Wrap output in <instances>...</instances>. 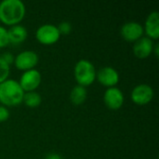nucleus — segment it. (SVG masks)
<instances>
[{
    "instance_id": "obj_1",
    "label": "nucleus",
    "mask_w": 159,
    "mask_h": 159,
    "mask_svg": "<svg viewBox=\"0 0 159 159\" xmlns=\"http://www.w3.org/2000/svg\"><path fill=\"white\" fill-rule=\"evenodd\" d=\"M25 5L20 0H3L0 3V20L7 25L19 24L25 15Z\"/></svg>"
},
{
    "instance_id": "obj_2",
    "label": "nucleus",
    "mask_w": 159,
    "mask_h": 159,
    "mask_svg": "<svg viewBox=\"0 0 159 159\" xmlns=\"http://www.w3.org/2000/svg\"><path fill=\"white\" fill-rule=\"evenodd\" d=\"M24 91L15 79H7L0 83V102L7 106H15L22 102Z\"/></svg>"
},
{
    "instance_id": "obj_3",
    "label": "nucleus",
    "mask_w": 159,
    "mask_h": 159,
    "mask_svg": "<svg viewBox=\"0 0 159 159\" xmlns=\"http://www.w3.org/2000/svg\"><path fill=\"white\" fill-rule=\"evenodd\" d=\"M74 75L78 85L86 88L96 79V70L90 61L81 59L75 65Z\"/></svg>"
},
{
    "instance_id": "obj_4",
    "label": "nucleus",
    "mask_w": 159,
    "mask_h": 159,
    "mask_svg": "<svg viewBox=\"0 0 159 159\" xmlns=\"http://www.w3.org/2000/svg\"><path fill=\"white\" fill-rule=\"evenodd\" d=\"M61 34L56 25L52 23H46L37 28L35 32L36 39L44 45H51L60 39Z\"/></svg>"
},
{
    "instance_id": "obj_5",
    "label": "nucleus",
    "mask_w": 159,
    "mask_h": 159,
    "mask_svg": "<svg viewBox=\"0 0 159 159\" xmlns=\"http://www.w3.org/2000/svg\"><path fill=\"white\" fill-rule=\"evenodd\" d=\"M41 83V74L36 69H31L24 71L20 75L19 84L24 92L34 91Z\"/></svg>"
},
{
    "instance_id": "obj_6",
    "label": "nucleus",
    "mask_w": 159,
    "mask_h": 159,
    "mask_svg": "<svg viewBox=\"0 0 159 159\" xmlns=\"http://www.w3.org/2000/svg\"><path fill=\"white\" fill-rule=\"evenodd\" d=\"M154 89L148 84H139L131 90V100L138 105H145L154 98Z\"/></svg>"
},
{
    "instance_id": "obj_7",
    "label": "nucleus",
    "mask_w": 159,
    "mask_h": 159,
    "mask_svg": "<svg viewBox=\"0 0 159 159\" xmlns=\"http://www.w3.org/2000/svg\"><path fill=\"white\" fill-rule=\"evenodd\" d=\"M38 62V55L33 50H24L20 52L14 59V64L19 70L27 71L34 69Z\"/></svg>"
},
{
    "instance_id": "obj_8",
    "label": "nucleus",
    "mask_w": 159,
    "mask_h": 159,
    "mask_svg": "<svg viewBox=\"0 0 159 159\" xmlns=\"http://www.w3.org/2000/svg\"><path fill=\"white\" fill-rule=\"evenodd\" d=\"M122 37L129 42H135L143 36V26L137 21H128L124 23L120 30Z\"/></svg>"
},
{
    "instance_id": "obj_9",
    "label": "nucleus",
    "mask_w": 159,
    "mask_h": 159,
    "mask_svg": "<svg viewBox=\"0 0 159 159\" xmlns=\"http://www.w3.org/2000/svg\"><path fill=\"white\" fill-rule=\"evenodd\" d=\"M124 100L125 98L122 90L116 87L108 88L103 94V102L105 105L112 110L119 109L123 105Z\"/></svg>"
},
{
    "instance_id": "obj_10",
    "label": "nucleus",
    "mask_w": 159,
    "mask_h": 159,
    "mask_svg": "<svg viewBox=\"0 0 159 159\" xmlns=\"http://www.w3.org/2000/svg\"><path fill=\"white\" fill-rule=\"evenodd\" d=\"M96 78L98 81L108 88L116 87L119 81L118 72L112 66H104L96 72Z\"/></svg>"
},
{
    "instance_id": "obj_11",
    "label": "nucleus",
    "mask_w": 159,
    "mask_h": 159,
    "mask_svg": "<svg viewBox=\"0 0 159 159\" xmlns=\"http://www.w3.org/2000/svg\"><path fill=\"white\" fill-rule=\"evenodd\" d=\"M154 42L147 36H142L133 45V53L139 59L148 57L154 51Z\"/></svg>"
},
{
    "instance_id": "obj_12",
    "label": "nucleus",
    "mask_w": 159,
    "mask_h": 159,
    "mask_svg": "<svg viewBox=\"0 0 159 159\" xmlns=\"http://www.w3.org/2000/svg\"><path fill=\"white\" fill-rule=\"evenodd\" d=\"M144 32L146 36L153 39H158L159 37V12L152 11L146 18L144 24Z\"/></svg>"
},
{
    "instance_id": "obj_13",
    "label": "nucleus",
    "mask_w": 159,
    "mask_h": 159,
    "mask_svg": "<svg viewBox=\"0 0 159 159\" xmlns=\"http://www.w3.org/2000/svg\"><path fill=\"white\" fill-rule=\"evenodd\" d=\"M7 34L9 42L13 44H20L23 42L28 35L27 29L20 24H16L11 26L9 29H7Z\"/></svg>"
},
{
    "instance_id": "obj_14",
    "label": "nucleus",
    "mask_w": 159,
    "mask_h": 159,
    "mask_svg": "<svg viewBox=\"0 0 159 159\" xmlns=\"http://www.w3.org/2000/svg\"><path fill=\"white\" fill-rule=\"evenodd\" d=\"M87 95L88 92L86 88L80 85H76L70 92V100L75 105H80L86 101Z\"/></svg>"
},
{
    "instance_id": "obj_15",
    "label": "nucleus",
    "mask_w": 159,
    "mask_h": 159,
    "mask_svg": "<svg viewBox=\"0 0 159 159\" xmlns=\"http://www.w3.org/2000/svg\"><path fill=\"white\" fill-rule=\"evenodd\" d=\"M22 102L28 107L34 108V107H37L41 103L42 98H41V95L36 91H28V92H24Z\"/></svg>"
},
{
    "instance_id": "obj_16",
    "label": "nucleus",
    "mask_w": 159,
    "mask_h": 159,
    "mask_svg": "<svg viewBox=\"0 0 159 159\" xmlns=\"http://www.w3.org/2000/svg\"><path fill=\"white\" fill-rule=\"evenodd\" d=\"M9 72H10L9 65L0 58V83H2L7 79Z\"/></svg>"
},
{
    "instance_id": "obj_17",
    "label": "nucleus",
    "mask_w": 159,
    "mask_h": 159,
    "mask_svg": "<svg viewBox=\"0 0 159 159\" xmlns=\"http://www.w3.org/2000/svg\"><path fill=\"white\" fill-rule=\"evenodd\" d=\"M9 43L8 34H7V29L0 25V48H4L7 46Z\"/></svg>"
},
{
    "instance_id": "obj_18",
    "label": "nucleus",
    "mask_w": 159,
    "mask_h": 159,
    "mask_svg": "<svg viewBox=\"0 0 159 159\" xmlns=\"http://www.w3.org/2000/svg\"><path fill=\"white\" fill-rule=\"evenodd\" d=\"M57 27H58L59 32H60L61 34H68L72 31V25H71V23L69 21H62Z\"/></svg>"
},
{
    "instance_id": "obj_19",
    "label": "nucleus",
    "mask_w": 159,
    "mask_h": 159,
    "mask_svg": "<svg viewBox=\"0 0 159 159\" xmlns=\"http://www.w3.org/2000/svg\"><path fill=\"white\" fill-rule=\"evenodd\" d=\"M10 114L8 109L4 106V105H0V122H5L8 119Z\"/></svg>"
},
{
    "instance_id": "obj_20",
    "label": "nucleus",
    "mask_w": 159,
    "mask_h": 159,
    "mask_svg": "<svg viewBox=\"0 0 159 159\" xmlns=\"http://www.w3.org/2000/svg\"><path fill=\"white\" fill-rule=\"evenodd\" d=\"M5 62H7L8 65L10 64V63H12V62H14V59H15V57L10 53V52H5V53H3V55L0 57Z\"/></svg>"
},
{
    "instance_id": "obj_21",
    "label": "nucleus",
    "mask_w": 159,
    "mask_h": 159,
    "mask_svg": "<svg viewBox=\"0 0 159 159\" xmlns=\"http://www.w3.org/2000/svg\"><path fill=\"white\" fill-rule=\"evenodd\" d=\"M45 159H61V157L57 153H49L46 156Z\"/></svg>"
}]
</instances>
